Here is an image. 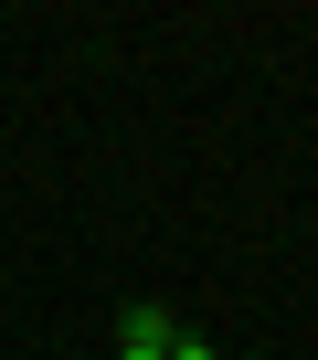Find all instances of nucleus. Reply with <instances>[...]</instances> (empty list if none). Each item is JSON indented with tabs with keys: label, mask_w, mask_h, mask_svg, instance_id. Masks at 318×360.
Instances as JSON below:
<instances>
[{
	"label": "nucleus",
	"mask_w": 318,
	"mask_h": 360,
	"mask_svg": "<svg viewBox=\"0 0 318 360\" xmlns=\"http://www.w3.org/2000/svg\"><path fill=\"white\" fill-rule=\"evenodd\" d=\"M170 360H212V349H202V339H181V349H170Z\"/></svg>",
	"instance_id": "2"
},
{
	"label": "nucleus",
	"mask_w": 318,
	"mask_h": 360,
	"mask_svg": "<svg viewBox=\"0 0 318 360\" xmlns=\"http://www.w3.org/2000/svg\"><path fill=\"white\" fill-rule=\"evenodd\" d=\"M181 349V339H170ZM170 349H159V339H117V360H170Z\"/></svg>",
	"instance_id": "1"
}]
</instances>
